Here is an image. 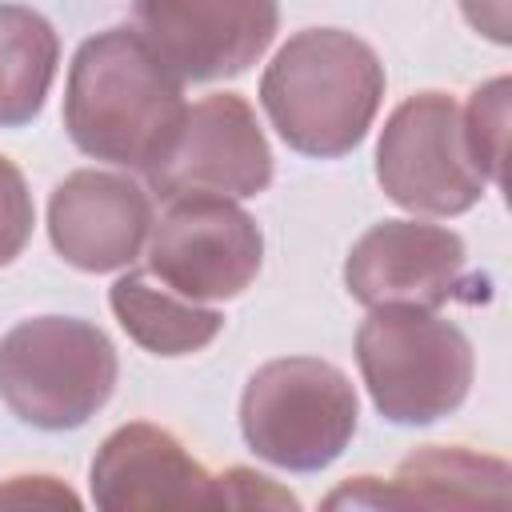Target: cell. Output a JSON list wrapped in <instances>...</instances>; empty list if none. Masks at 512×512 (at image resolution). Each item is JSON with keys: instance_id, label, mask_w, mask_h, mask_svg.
Masks as SVG:
<instances>
[{"instance_id": "obj_1", "label": "cell", "mask_w": 512, "mask_h": 512, "mask_svg": "<svg viewBox=\"0 0 512 512\" xmlns=\"http://www.w3.org/2000/svg\"><path fill=\"white\" fill-rule=\"evenodd\" d=\"M184 108V80L136 28H104L76 48L64 128L84 156L144 172L172 140Z\"/></svg>"}, {"instance_id": "obj_2", "label": "cell", "mask_w": 512, "mask_h": 512, "mask_svg": "<svg viewBox=\"0 0 512 512\" xmlns=\"http://www.w3.org/2000/svg\"><path fill=\"white\" fill-rule=\"evenodd\" d=\"M384 100V64L344 28H304L280 44L260 80V104L280 140L304 156L352 152Z\"/></svg>"}, {"instance_id": "obj_3", "label": "cell", "mask_w": 512, "mask_h": 512, "mask_svg": "<svg viewBox=\"0 0 512 512\" xmlns=\"http://www.w3.org/2000/svg\"><path fill=\"white\" fill-rule=\"evenodd\" d=\"M356 364L372 404L392 424H432L472 388L468 336L432 308H372L356 332Z\"/></svg>"}, {"instance_id": "obj_4", "label": "cell", "mask_w": 512, "mask_h": 512, "mask_svg": "<svg viewBox=\"0 0 512 512\" xmlns=\"http://www.w3.org/2000/svg\"><path fill=\"white\" fill-rule=\"evenodd\" d=\"M112 388L116 348L88 320L32 316L0 340V400L32 428H80L108 404Z\"/></svg>"}, {"instance_id": "obj_5", "label": "cell", "mask_w": 512, "mask_h": 512, "mask_svg": "<svg viewBox=\"0 0 512 512\" xmlns=\"http://www.w3.org/2000/svg\"><path fill=\"white\" fill-rule=\"evenodd\" d=\"M360 400L352 380L316 356H280L260 364L240 396V432L248 448L288 472L328 468L352 440Z\"/></svg>"}, {"instance_id": "obj_6", "label": "cell", "mask_w": 512, "mask_h": 512, "mask_svg": "<svg viewBox=\"0 0 512 512\" xmlns=\"http://www.w3.org/2000/svg\"><path fill=\"white\" fill-rule=\"evenodd\" d=\"M376 180L392 204L416 216H460L484 196L460 104L448 92L408 96L376 144Z\"/></svg>"}, {"instance_id": "obj_7", "label": "cell", "mask_w": 512, "mask_h": 512, "mask_svg": "<svg viewBox=\"0 0 512 512\" xmlns=\"http://www.w3.org/2000/svg\"><path fill=\"white\" fill-rule=\"evenodd\" d=\"M148 272L188 300L240 296L264 260L260 224L228 196H172L148 232Z\"/></svg>"}, {"instance_id": "obj_8", "label": "cell", "mask_w": 512, "mask_h": 512, "mask_svg": "<svg viewBox=\"0 0 512 512\" xmlns=\"http://www.w3.org/2000/svg\"><path fill=\"white\" fill-rule=\"evenodd\" d=\"M148 192L172 196H260L272 184V148L252 104L236 92H212L184 108L164 152L144 168Z\"/></svg>"}, {"instance_id": "obj_9", "label": "cell", "mask_w": 512, "mask_h": 512, "mask_svg": "<svg viewBox=\"0 0 512 512\" xmlns=\"http://www.w3.org/2000/svg\"><path fill=\"white\" fill-rule=\"evenodd\" d=\"M136 32L188 84L248 72L280 24L276 0H136Z\"/></svg>"}, {"instance_id": "obj_10", "label": "cell", "mask_w": 512, "mask_h": 512, "mask_svg": "<svg viewBox=\"0 0 512 512\" xmlns=\"http://www.w3.org/2000/svg\"><path fill=\"white\" fill-rule=\"evenodd\" d=\"M464 280V240L428 220H380L344 260V284L364 308H440Z\"/></svg>"}, {"instance_id": "obj_11", "label": "cell", "mask_w": 512, "mask_h": 512, "mask_svg": "<svg viewBox=\"0 0 512 512\" xmlns=\"http://www.w3.org/2000/svg\"><path fill=\"white\" fill-rule=\"evenodd\" d=\"M92 500L104 512L224 508V480L212 476L172 432L120 424L92 460Z\"/></svg>"}, {"instance_id": "obj_12", "label": "cell", "mask_w": 512, "mask_h": 512, "mask_svg": "<svg viewBox=\"0 0 512 512\" xmlns=\"http://www.w3.org/2000/svg\"><path fill=\"white\" fill-rule=\"evenodd\" d=\"M152 196L124 172L80 168L52 188V248L80 272H116L140 256L152 232Z\"/></svg>"}, {"instance_id": "obj_13", "label": "cell", "mask_w": 512, "mask_h": 512, "mask_svg": "<svg viewBox=\"0 0 512 512\" xmlns=\"http://www.w3.org/2000/svg\"><path fill=\"white\" fill-rule=\"evenodd\" d=\"M332 508L340 504H368V508H508V464L500 456L468 452L460 444H428L416 448L388 480L360 476L328 496Z\"/></svg>"}, {"instance_id": "obj_14", "label": "cell", "mask_w": 512, "mask_h": 512, "mask_svg": "<svg viewBox=\"0 0 512 512\" xmlns=\"http://www.w3.org/2000/svg\"><path fill=\"white\" fill-rule=\"evenodd\" d=\"M108 304H112L120 328L140 348H148L156 356H188V352H200L224 328V316L216 308L180 296L176 288H168L164 280H156L148 268L124 272L112 284Z\"/></svg>"}, {"instance_id": "obj_15", "label": "cell", "mask_w": 512, "mask_h": 512, "mask_svg": "<svg viewBox=\"0 0 512 512\" xmlns=\"http://www.w3.org/2000/svg\"><path fill=\"white\" fill-rule=\"evenodd\" d=\"M56 64V28L24 4H0V128H20L44 108Z\"/></svg>"}, {"instance_id": "obj_16", "label": "cell", "mask_w": 512, "mask_h": 512, "mask_svg": "<svg viewBox=\"0 0 512 512\" xmlns=\"http://www.w3.org/2000/svg\"><path fill=\"white\" fill-rule=\"evenodd\" d=\"M460 116H464V136H468L476 168L484 172V180L500 184L504 140H508V76H496V80L480 84L472 92L468 108H460Z\"/></svg>"}, {"instance_id": "obj_17", "label": "cell", "mask_w": 512, "mask_h": 512, "mask_svg": "<svg viewBox=\"0 0 512 512\" xmlns=\"http://www.w3.org/2000/svg\"><path fill=\"white\" fill-rule=\"evenodd\" d=\"M32 192L24 184V172L0 156V264H12L28 236H32Z\"/></svg>"}, {"instance_id": "obj_18", "label": "cell", "mask_w": 512, "mask_h": 512, "mask_svg": "<svg viewBox=\"0 0 512 512\" xmlns=\"http://www.w3.org/2000/svg\"><path fill=\"white\" fill-rule=\"evenodd\" d=\"M220 480H224V508H296V496L276 488L260 472L228 468L220 472Z\"/></svg>"}, {"instance_id": "obj_19", "label": "cell", "mask_w": 512, "mask_h": 512, "mask_svg": "<svg viewBox=\"0 0 512 512\" xmlns=\"http://www.w3.org/2000/svg\"><path fill=\"white\" fill-rule=\"evenodd\" d=\"M0 504H16V508H24V504H44V508L68 504V508H76V496L68 488H60L52 476H12L0 488Z\"/></svg>"}, {"instance_id": "obj_20", "label": "cell", "mask_w": 512, "mask_h": 512, "mask_svg": "<svg viewBox=\"0 0 512 512\" xmlns=\"http://www.w3.org/2000/svg\"><path fill=\"white\" fill-rule=\"evenodd\" d=\"M460 8L468 16V24L476 32H484L488 40H496V44L512 40V32H508V0H460Z\"/></svg>"}]
</instances>
